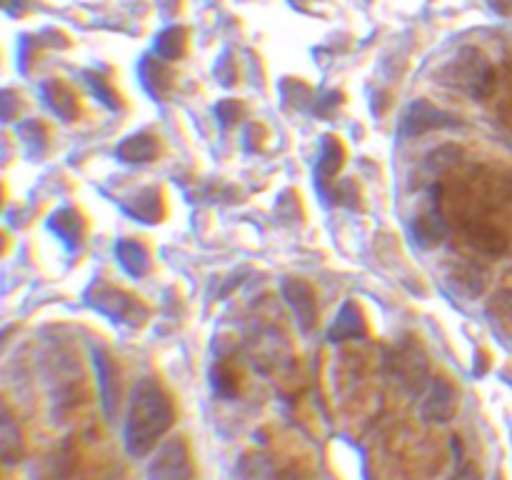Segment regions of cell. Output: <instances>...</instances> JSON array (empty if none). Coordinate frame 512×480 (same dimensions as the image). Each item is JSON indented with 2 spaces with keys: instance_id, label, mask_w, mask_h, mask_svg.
Here are the masks:
<instances>
[{
  "instance_id": "obj_1",
  "label": "cell",
  "mask_w": 512,
  "mask_h": 480,
  "mask_svg": "<svg viewBox=\"0 0 512 480\" xmlns=\"http://www.w3.org/2000/svg\"><path fill=\"white\" fill-rule=\"evenodd\" d=\"M175 423V403L168 390L155 378L138 380L130 393L128 420H125V448L140 458L158 448Z\"/></svg>"
},
{
  "instance_id": "obj_2",
  "label": "cell",
  "mask_w": 512,
  "mask_h": 480,
  "mask_svg": "<svg viewBox=\"0 0 512 480\" xmlns=\"http://www.w3.org/2000/svg\"><path fill=\"white\" fill-rule=\"evenodd\" d=\"M438 80L475 100H488L498 88V70L480 48H460L440 68Z\"/></svg>"
},
{
  "instance_id": "obj_3",
  "label": "cell",
  "mask_w": 512,
  "mask_h": 480,
  "mask_svg": "<svg viewBox=\"0 0 512 480\" xmlns=\"http://www.w3.org/2000/svg\"><path fill=\"white\" fill-rule=\"evenodd\" d=\"M85 300H88L90 308L103 313L113 323L130 325V328H140L150 318V308L143 300L130 295L128 290L105 283V280H95L88 288V293H85Z\"/></svg>"
},
{
  "instance_id": "obj_4",
  "label": "cell",
  "mask_w": 512,
  "mask_h": 480,
  "mask_svg": "<svg viewBox=\"0 0 512 480\" xmlns=\"http://www.w3.org/2000/svg\"><path fill=\"white\" fill-rule=\"evenodd\" d=\"M193 455L185 438H170L155 448L148 480H193Z\"/></svg>"
},
{
  "instance_id": "obj_5",
  "label": "cell",
  "mask_w": 512,
  "mask_h": 480,
  "mask_svg": "<svg viewBox=\"0 0 512 480\" xmlns=\"http://www.w3.org/2000/svg\"><path fill=\"white\" fill-rule=\"evenodd\" d=\"M388 368L393 378L410 393H420L428 380V358L415 343H400L388 353Z\"/></svg>"
},
{
  "instance_id": "obj_6",
  "label": "cell",
  "mask_w": 512,
  "mask_h": 480,
  "mask_svg": "<svg viewBox=\"0 0 512 480\" xmlns=\"http://www.w3.org/2000/svg\"><path fill=\"white\" fill-rule=\"evenodd\" d=\"M453 125H458V118H455L453 113L438 108V105H433L430 100L420 98L408 105V110H405L403 118H400L398 133L403 135V138H415V135H423L428 133V130L453 128Z\"/></svg>"
},
{
  "instance_id": "obj_7",
  "label": "cell",
  "mask_w": 512,
  "mask_h": 480,
  "mask_svg": "<svg viewBox=\"0 0 512 480\" xmlns=\"http://www.w3.org/2000/svg\"><path fill=\"white\" fill-rule=\"evenodd\" d=\"M460 393L450 378H435L430 383L428 395L420 405V415L425 423H450L458 413Z\"/></svg>"
},
{
  "instance_id": "obj_8",
  "label": "cell",
  "mask_w": 512,
  "mask_h": 480,
  "mask_svg": "<svg viewBox=\"0 0 512 480\" xmlns=\"http://www.w3.org/2000/svg\"><path fill=\"white\" fill-rule=\"evenodd\" d=\"M93 365L98 373V390L103 398V408L108 418H115L123 400V388H120V368L113 355L105 348H93Z\"/></svg>"
},
{
  "instance_id": "obj_9",
  "label": "cell",
  "mask_w": 512,
  "mask_h": 480,
  "mask_svg": "<svg viewBox=\"0 0 512 480\" xmlns=\"http://www.w3.org/2000/svg\"><path fill=\"white\" fill-rule=\"evenodd\" d=\"M280 290H283L285 303L293 310L300 330H303V333H310V330L318 325V298H315L313 285L305 283V280L300 278H285Z\"/></svg>"
},
{
  "instance_id": "obj_10",
  "label": "cell",
  "mask_w": 512,
  "mask_h": 480,
  "mask_svg": "<svg viewBox=\"0 0 512 480\" xmlns=\"http://www.w3.org/2000/svg\"><path fill=\"white\" fill-rule=\"evenodd\" d=\"M25 455V435L13 410L0 400V463H18Z\"/></svg>"
},
{
  "instance_id": "obj_11",
  "label": "cell",
  "mask_w": 512,
  "mask_h": 480,
  "mask_svg": "<svg viewBox=\"0 0 512 480\" xmlns=\"http://www.w3.org/2000/svg\"><path fill=\"white\" fill-rule=\"evenodd\" d=\"M368 335V320H365L363 308H360L355 300H348V303L340 308L338 318L330 325L328 338L333 343H345V340H358Z\"/></svg>"
},
{
  "instance_id": "obj_12",
  "label": "cell",
  "mask_w": 512,
  "mask_h": 480,
  "mask_svg": "<svg viewBox=\"0 0 512 480\" xmlns=\"http://www.w3.org/2000/svg\"><path fill=\"white\" fill-rule=\"evenodd\" d=\"M40 95H43L45 105H48L60 120L73 123V120L78 118V98H75V93L65 83H60V80H45V83L40 85Z\"/></svg>"
},
{
  "instance_id": "obj_13",
  "label": "cell",
  "mask_w": 512,
  "mask_h": 480,
  "mask_svg": "<svg viewBox=\"0 0 512 480\" xmlns=\"http://www.w3.org/2000/svg\"><path fill=\"white\" fill-rule=\"evenodd\" d=\"M140 80H143L145 90L153 98L163 100L168 98L173 90V70L168 68V60L163 58H143L140 60Z\"/></svg>"
},
{
  "instance_id": "obj_14",
  "label": "cell",
  "mask_w": 512,
  "mask_h": 480,
  "mask_svg": "<svg viewBox=\"0 0 512 480\" xmlns=\"http://www.w3.org/2000/svg\"><path fill=\"white\" fill-rule=\"evenodd\" d=\"M115 258H118L120 268H123L128 275H133V278H143V275H148L150 265H153L148 248H145L143 243H138V240H130V238L118 240V243H115Z\"/></svg>"
},
{
  "instance_id": "obj_15",
  "label": "cell",
  "mask_w": 512,
  "mask_h": 480,
  "mask_svg": "<svg viewBox=\"0 0 512 480\" xmlns=\"http://www.w3.org/2000/svg\"><path fill=\"white\" fill-rule=\"evenodd\" d=\"M448 235V220H445L443 208H435L430 213H423L415 218L413 223V238L415 243L423 245V248H433V245H440Z\"/></svg>"
},
{
  "instance_id": "obj_16",
  "label": "cell",
  "mask_w": 512,
  "mask_h": 480,
  "mask_svg": "<svg viewBox=\"0 0 512 480\" xmlns=\"http://www.w3.org/2000/svg\"><path fill=\"white\" fill-rule=\"evenodd\" d=\"M48 225H50V230H53V233L58 235L65 245H68V248H78V245L83 243L85 220L78 210H73V208L55 210V213L50 215Z\"/></svg>"
},
{
  "instance_id": "obj_17",
  "label": "cell",
  "mask_w": 512,
  "mask_h": 480,
  "mask_svg": "<svg viewBox=\"0 0 512 480\" xmlns=\"http://www.w3.org/2000/svg\"><path fill=\"white\" fill-rule=\"evenodd\" d=\"M115 155H118L123 163H150V160H155L160 155V143L155 135L135 133L128 135V138L115 148Z\"/></svg>"
},
{
  "instance_id": "obj_18",
  "label": "cell",
  "mask_w": 512,
  "mask_h": 480,
  "mask_svg": "<svg viewBox=\"0 0 512 480\" xmlns=\"http://www.w3.org/2000/svg\"><path fill=\"white\" fill-rule=\"evenodd\" d=\"M125 213H130L133 218L143 220V223H160L165 208H163V195L158 188H145L135 195L133 200L123 205Z\"/></svg>"
},
{
  "instance_id": "obj_19",
  "label": "cell",
  "mask_w": 512,
  "mask_h": 480,
  "mask_svg": "<svg viewBox=\"0 0 512 480\" xmlns=\"http://www.w3.org/2000/svg\"><path fill=\"white\" fill-rule=\"evenodd\" d=\"M345 163V148L340 143V138L335 135H325L323 143H320V155H318V175L320 180H330L333 175H338V170Z\"/></svg>"
},
{
  "instance_id": "obj_20",
  "label": "cell",
  "mask_w": 512,
  "mask_h": 480,
  "mask_svg": "<svg viewBox=\"0 0 512 480\" xmlns=\"http://www.w3.org/2000/svg\"><path fill=\"white\" fill-rule=\"evenodd\" d=\"M185 50H188V30L180 28V25H170L155 38V53L168 63L183 58Z\"/></svg>"
},
{
  "instance_id": "obj_21",
  "label": "cell",
  "mask_w": 512,
  "mask_h": 480,
  "mask_svg": "<svg viewBox=\"0 0 512 480\" xmlns=\"http://www.w3.org/2000/svg\"><path fill=\"white\" fill-rule=\"evenodd\" d=\"M450 280H453V285L460 290V293H465L473 298V295L483 293L485 285H488V270H485L483 265L463 263L453 270Z\"/></svg>"
},
{
  "instance_id": "obj_22",
  "label": "cell",
  "mask_w": 512,
  "mask_h": 480,
  "mask_svg": "<svg viewBox=\"0 0 512 480\" xmlns=\"http://www.w3.org/2000/svg\"><path fill=\"white\" fill-rule=\"evenodd\" d=\"M210 380H213L215 393L223 398H235L240 393V370L228 360H218L210 370Z\"/></svg>"
},
{
  "instance_id": "obj_23",
  "label": "cell",
  "mask_w": 512,
  "mask_h": 480,
  "mask_svg": "<svg viewBox=\"0 0 512 480\" xmlns=\"http://www.w3.org/2000/svg\"><path fill=\"white\" fill-rule=\"evenodd\" d=\"M20 138H23L25 148H28L30 153L40 155V153H45V148H48L50 130H48V125H45V123L30 118V120H25L23 125H20Z\"/></svg>"
},
{
  "instance_id": "obj_24",
  "label": "cell",
  "mask_w": 512,
  "mask_h": 480,
  "mask_svg": "<svg viewBox=\"0 0 512 480\" xmlns=\"http://www.w3.org/2000/svg\"><path fill=\"white\" fill-rule=\"evenodd\" d=\"M25 100L15 88H0V123H15L23 118Z\"/></svg>"
},
{
  "instance_id": "obj_25",
  "label": "cell",
  "mask_w": 512,
  "mask_h": 480,
  "mask_svg": "<svg viewBox=\"0 0 512 480\" xmlns=\"http://www.w3.org/2000/svg\"><path fill=\"white\" fill-rule=\"evenodd\" d=\"M240 473H243V480H280L278 468L268 458H263V455L245 458Z\"/></svg>"
},
{
  "instance_id": "obj_26",
  "label": "cell",
  "mask_w": 512,
  "mask_h": 480,
  "mask_svg": "<svg viewBox=\"0 0 512 480\" xmlns=\"http://www.w3.org/2000/svg\"><path fill=\"white\" fill-rule=\"evenodd\" d=\"M460 160V150L453 148V145H445V148L435 150V153L428 155V160H425V170H428L430 175H445L448 173L453 165H458Z\"/></svg>"
},
{
  "instance_id": "obj_27",
  "label": "cell",
  "mask_w": 512,
  "mask_h": 480,
  "mask_svg": "<svg viewBox=\"0 0 512 480\" xmlns=\"http://www.w3.org/2000/svg\"><path fill=\"white\" fill-rule=\"evenodd\" d=\"M245 113H248V108H245V105L235 98L220 100V103L215 105V118H218L220 125H225V128L240 123V120L245 118Z\"/></svg>"
},
{
  "instance_id": "obj_28",
  "label": "cell",
  "mask_w": 512,
  "mask_h": 480,
  "mask_svg": "<svg viewBox=\"0 0 512 480\" xmlns=\"http://www.w3.org/2000/svg\"><path fill=\"white\" fill-rule=\"evenodd\" d=\"M88 78V85L90 90H93L95 95H98V100H103L108 108H120V95L115 93L113 85L108 83V80L103 78V75H95V73H88L85 75Z\"/></svg>"
},
{
  "instance_id": "obj_29",
  "label": "cell",
  "mask_w": 512,
  "mask_h": 480,
  "mask_svg": "<svg viewBox=\"0 0 512 480\" xmlns=\"http://www.w3.org/2000/svg\"><path fill=\"white\" fill-rule=\"evenodd\" d=\"M338 105H343V93L333 90V93H325L323 98L315 100V113L318 115H328L330 110H335Z\"/></svg>"
},
{
  "instance_id": "obj_30",
  "label": "cell",
  "mask_w": 512,
  "mask_h": 480,
  "mask_svg": "<svg viewBox=\"0 0 512 480\" xmlns=\"http://www.w3.org/2000/svg\"><path fill=\"white\" fill-rule=\"evenodd\" d=\"M453 480H480V470L475 468V463H470V460H463L460 468L455 470Z\"/></svg>"
},
{
  "instance_id": "obj_31",
  "label": "cell",
  "mask_w": 512,
  "mask_h": 480,
  "mask_svg": "<svg viewBox=\"0 0 512 480\" xmlns=\"http://www.w3.org/2000/svg\"><path fill=\"white\" fill-rule=\"evenodd\" d=\"M488 3L498 15H512V0H488Z\"/></svg>"
},
{
  "instance_id": "obj_32",
  "label": "cell",
  "mask_w": 512,
  "mask_h": 480,
  "mask_svg": "<svg viewBox=\"0 0 512 480\" xmlns=\"http://www.w3.org/2000/svg\"><path fill=\"white\" fill-rule=\"evenodd\" d=\"M500 115H503L505 125H510V128H512V98L505 100L503 108H500Z\"/></svg>"
},
{
  "instance_id": "obj_33",
  "label": "cell",
  "mask_w": 512,
  "mask_h": 480,
  "mask_svg": "<svg viewBox=\"0 0 512 480\" xmlns=\"http://www.w3.org/2000/svg\"><path fill=\"white\" fill-rule=\"evenodd\" d=\"M8 250H10V235H8V230L0 228V258H3Z\"/></svg>"
},
{
  "instance_id": "obj_34",
  "label": "cell",
  "mask_w": 512,
  "mask_h": 480,
  "mask_svg": "<svg viewBox=\"0 0 512 480\" xmlns=\"http://www.w3.org/2000/svg\"><path fill=\"white\" fill-rule=\"evenodd\" d=\"M3 205H5V188L0 185V210H3Z\"/></svg>"
},
{
  "instance_id": "obj_35",
  "label": "cell",
  "mask_w": 512,
  "mask_h": 480,
  "mask_svg": "<svg viewBox=\"0 0 512 480\" xmlns=\"http://www.w3.org/2000/svg\"><path fill=\"white\" fill-rule=\"evenodd\" d=\"M510 290H512V288H510Z\"/></svg>"
}]
</instances>
